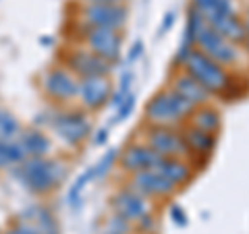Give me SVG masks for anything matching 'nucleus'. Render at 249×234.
<instances>
[{
  "label": "nucleus",
  "instance_id": "6ab92c4d",
  "mask_svg": "<svg viewBox=\"0 0 249 234\" xmlns=\"http://www.w3.org/2000/svg\"><path fill=\"white\" fill-rule=\"evenodd\" d=\"M191 6L206 19V23L216 17H224V15L235 13L232 0H191Z\"/></svg>",
  "mask_w": 249,
  "mask_h": 234
},
{
  "label": "nucleus",
  "instance_id": "aec40b11",
  "mask_svg": "<svg viewBox=\"0 0 249 234\" xmlns=\"http://www.w3.org/2000/svg\"><path fill=\"white\" fill-rule=\"evenodd\" d=\"M183 137L187 141V147H189V153L193 151V153H199V155H208L216 147L214 133H206V131L196 129V127H191Z\"/></svg>",
  "mask_w": 249,
  "mask_h": 234
},
{
  "label": "nucleus",
  "instance_id": "a878e982",
  "mask_svg": "<svg viewBox=\"0 0 249 234\" xmlns=\"http://www.w3.org/2000/svg\"><path fill=\"white\" fill-rule=\"evenodd\" d=\"M135 104H137L135 93H129V96L124 98L119 106H116V116H114V120H112V122H123V120H127L129 116L133 114V110H135Z\"/></svg>",
  "mask_w": 249,
  "mask_h": 234
},
{
  "label": "nucleus",
  "instance_id": "4468645a",
  "mask_svg": "<svg viewBox=\"0 0 249 234\" xmlns=\"http://www.w3.org/2000/svg\"><path fill=\"white\" fill-rule=\"evenodd\" d=\"M164 155L154 151L150 145H131L123 153V168L129 172H142V170H154Z\"/></svg>",
  "mask_w": 249,
  "mask_h": 234
},
{
  "label": "nucleus",
  "instance_id": "2eb2a0df",
  "mask_svg": "<svg viewBox=\"0 0 249 234\" xmlns=\"http://www.w3.org/2000/svg\"><path fill=\"white\" fill-rule=\"evenodd\" d=\"M178 96H181L185 102H189L193 108H199V106H206L208 100H210V93L201 83H197L189 73H181L175 77L173 81V87Z\"/></svg>",
  "mask_w": 249,
  "mask_h": 234
},
{
  "label": "nucleus",
  "instance_id": "9b49d317",
  "mask_svg": "<svg viewBox=\"0 0 249 234\" xmlns=\"http://www.w3.org/2000/svg\"><path fill=\"white\" fill-rule=\"evenodd\" d=\"M44 89L50 98L58 100V102H69V100H75L79 96V81L67 68H52L44 77Z\"/></svg>",
  "mask_w": 249,
  "mask_h": 234
},
{
  "label": "nucleus",
  "instance_id": "f03ea898",
  "mask_svg": "<svg viewBox=\"0 0 249 234\" xmlns=\"http://www.w3.org/2000/svg\"><path fill=\"white\" fill-rule=\"evenodd\" d=\"M196 110L189 102L178 96L175 89H164L147 102L145 106V118L156 127H170L185 120L187 116H191V112Z\"/></svg>",
  "mask_w": 249,
  "mask_h": 234
},
{
  "label": "nucleus",
  "instance_id": "7c9ffc66",
  "mask_svg": "<svg viewBox=\"0 0 249 234\" xmlns=\"http://www.w3.org/2000/svg\"><path fill=\"white\" fill-rule=\"evenodd\" d=\"M9 234H40L36 228H31V226H17L15 230H11Z\"/></svg>",
  "mask_w": 249,
  "mask_h": 234
},
{
  "label": "nucleus",
  "instance_id": "7ed1b4c3",
  "mask_svg": "<svg viewBox=\"0 0 249 234\" xmlns=\"http://www.w3.org/2000/svg\"><path fill=\"white\" fill-rule=\"evenodd\" d=\"M183 67L185 73H189L197 83L204 85L208 93H222L229 87V73L224 71V67L196 48L185 56Z\"/></svg>",
  "mask_w": 249,
  "mask_h": 234
},
{
  "label": "nucleus",
  "instance_id": "c85d7f7f",
  "mask_svg": "<svg viewBox=\"0 0 249 234\" xmlns=\"http://www.w3.org/2000/svg\"><path fill=\"white\" fill-rule=\"evenodd\" d=\"M143 54V42H135L133 46H131V50H129V54H127V60L129 62H135L139 56Z\"/></svg>",
  "mask_w": 249,
  "mask_h": 234
},
{
  "label": "nucleus",
  "instance_id": "a211bd4d",
  "mask_svg": "<svg viewBox=\"0 0 249 234\" xmlns=\"http://www.w3.org/2000/svg\"><path fill=\"white\" fill-rule=\"evenodd\" d=\"M154 170L162 172L170 183H175V184H183V183L189 181V176H191V168L187 166L181 158H162L160 164Z\"/></svg>",
  "mask_w": 249,
  "mask_h": 234
},
{
  "label": "nucleus",
  "instance_id": "c756f323",
  "mask_svg": "<svg viewBox=\"0 0 249 234\" xmlns=\"http://www.w3.org/2000/svg\"><path fill=\"white\" fill-rule=\"evenodd\" d=\"M108 137H110V129L104 127V129H100L96 135H93V143H96V145H104L108 141Z\"/></svg>",
  "mask_w": 249,
  "mask_h": 234
},
{
  "label": "nucleus",
  "instance_id": "0eeeda50",
  "mask_svg": "<svg viewBox=\"0 0 249 234\" xmlns=\"http://www.w3.org/2000/svg\"><path fill=\"white\" fill-rule=\"evenodd\" d=\"M52 129L56 137L69 145H79L91 135V124L79 112H65L56 114L52 120Z\"/></svg>",
  "mask_w": 249,
  "mask_h": 234
},
{
  "label": "nucleus",
  "instance_id": "39448f33",
  "mask_svg": "<svg viewBox=\"0 0 249 234\" xmlns=\"http://www.w3.org/2000/svg\"><path fill=\"white\" fill-rule=\"evenodd\" d=\"M127 9L123 4L110 2H88L81 17L88 27H106V29H121L127 23Z\"/></svg>",
  "mask_w": 249,
  "mask_h": 234
},
{
  "label": "nucleus",
  "instance_id": "1a4fd4ad",
  "mask_svg": "<svg viewBox=\"0 0 249 234\" xmlns=\"http://www.w3.org/2000/svg\"><path fill=\"white\" fill-rule=\"evenodd\" d=\"M77 98H81V104L88 110H100L112 98V83L106 75L85 77L79 81V96Z\"/></svg>",
  "mask_w": 249,
  "mask_h": 234
},
{
  "label": "nucleus",
  "instance_id": "cd10ccee",
  "mask_svg": "<svg viewBox=\"0 0 249 234\" xmlns=\"http://www.w3.org/2000/svg\"><path fill=\"white\" fill-rule=\"evenodd\" d=\"M170 217H173V222L178 224V226H185V224H187V217H185L183 209L178 207V205H173V207H170Z\"/></svg>",
  "mask_w": 249,
  "mask_h": 234
},
{
  "label": "nucleus",
  "instance_id": "dca6fc26",
  "mask_svg": "<svg viewBox=\"0 0 249 234\" xmlns=\"http://www.w3.org/2000/svg\"><path fill=\"white\" fill-rule=\"evenodd\" d=\"M208 25L216 29L224 40H229L232 44H243L245 42V23L237 13L224 15V17H216L212 21H208Z\"/></svg>",
  "mask_w": 249,
  "mask_h": 234
},
{
  "label": "nucleus",
  "instance_id": "473e14b6",
  "mask_svg": "<svg viewBox=\"0 0 249 234\" xmlns=\"http://www.w3.org/2000/svg\"><path fill=\"white\" fill-rule=\"evenodd\" d=\"M85 2H110V4H123V0H85Z\"/></svg>",
  "mask_w": 249,
  "mask_h": 234
},
{
  "label": "nucleus",
  "instance_id": "6e6552de",
  "mask_svg": "<svg viewBox=\"0 0 249 234\" xmlns=\"http://www.w3.org/2000/svg\"><path fill=\"white\" fill-rule=\"evenodd\" d=\"M147 145L160 155H164V158H185V155H189L185 137L168 127H156L147 135Z\"/></svg>",
  "mask_w": 249,
  "mask_h": 234
},
{
  "label": "nucleus",
  "instance_id": "412c9836",
  "mask_svg": "<svg viewBox=\"0 0 249 234\" xmlns=\"http://www.w3.org/2000/svg\"><path fill=\"white\" fill-rule=\"evenodd\" d=\"M27 160V153L23 151V147L19 141H2L0 139V168H13V166H19L21 162Z\"/></svg>",
  "mask_w": 249,
  "mask_h": 234
},
{
  "label": "nucleus",
  "instance_id": "f8f14e48",
  "mask_svg": "<svg viewBox=\"0 0 249 234\" xmlns=\"http://www.w3.org/2000/svg\"><path fill=\"white\" fill-rule=\"evenodd\" d=\"M131 189L142 193L143 197H164V195H170L177 189V184L170 183L158 170H142V172L133 174Z\"/></svg>",
  "mask_w": 249,
  "mask_h": 234
},
{
  "label": "nucleus",
  "instance_id": "423d86ee",
  "mask_svg": "<svg viewBox=\"0 0 249 234\" xmlns=\"http://www.w3.org/2000/svg\"><path fill=\"white\" fill-rule=\"evenodd\" d=\"M88 48L98 54L100 58L108 60L112 65L121 58L123 52V37L119 29H106V27H88V35H85Z\"/></svg>",
  "mask_w": 249,
  "mask_h": 234
},
{
  "label": "nucleus",
  "instance_id": "5701e85b",
  "mask_svg": "<svg viewBox=\"0 0 249 234\" xmlns=\"http://www.w3.org/2000/svg\"><path fill=\"white\" fill-rule=\"evenodd\" d=\"M93 178H96V176H93V168H88V170H85V172L71 184V189H69V197H67V199H69V205L77 207V205L81 203V193L85 191L88 183H91Z\"/></svg>",
  "mask_w": 249,
  "mask_h": 234
},
{
  "label": "nucleus",
  "instance_id": "bb28decb",
  "mask_svg": "<svg viewBox=\"0 0 249 234\" xmlns=\"http://www.w3.org/2000/svg\"><path fill=\"white\" fill-rule=\"evenodd\" d=\"M175 21H177V13L175 11H168L166 15H164V21H162V27H160V35H164L166 31L175 25Z\"/></svg>",
  "mask_w": 249,
  "mask_h": 234
},
{
  "label": "nucleus",
  "instance_id": "f3484780",
  "mask_svg": "<svg viewBox=\"0 0 249 234\" xmlns=\"http://www.w3.org/2000/svg\"><path fill=\"white\" fill-rule=\"evenodd\" d=\"M19 143L23 147V151L27 153V158H44L50 151V139L46 137V133L37 129L19 133Z\"/></svg>",
  "mask_w": 249,
  "mask_h": 234
},
{
  "label": "nucleus",
  "instance_id": "20e7f679",
  "mask_svg": "<svg viewBox=\"0 0 249 234\" xmlns=\"http://www.w3.org/2000/svg\"><path fill=\"white\" fill-rule=\"evenodd\" d=\"M196 46H197L199 52H204L206 56L216 60L218 65H222V67L235 65V62L239 60L237 44L224 40V37L218 33L216 29H212V27L208 25V23L199 29V33L196 37Z\"/></svg>",
  "mask_w": 249,
  "mask_h": 234
},
{
  "label": "nucleus",
  "instance_id": "ddd939ff",
  "mask_svg": "<svg viewBox=\"0 0 249 234\" xmlns=\"http://www.w3.org/2000/svg\"><path fill=\"white\" fill-rule=\"evenodd\" d=\"M69 67L73 68L75 75H79L81 79L85 77H98V75H108L110 73V62L100 58L98 54H93L89 48L88 50H77L69 58Z\"/></svg>",
  "mask_w": 249,
  "mask_h": 234
},
{
  "label": "nucleus",
  "instance_id": "f257e3e1",
  "mask_svg": "<svg viewBox=\"0 0 249 234\" xmlns=\"http://www.w3.org/2000/svg\"><path fill=\"white\" fill-rule=\"evenodd\" d=\"M19 178L23 186L34 193H48L56 189L65 178V168L60 164L44 158H27L19 164Z\"/></svg>",
  "mask_w": 249,
  "mask_h": 234
},
{
  "label": "nucleus",
  "instance_id": "9d476101",
  "mask_svg": "<svg viewBox=\"0 0 249 234\" xmlns=\"http://www.w3.org/2000/svg\"><path fill=\"white\" fill-rule=\"evenodd\" d=\"M114 212L121 217H124L127 222H147L150 220V203L142 193H137L135 189L121 191L114 195L112 199Z\"/></svg>",
  "mask_w": 249,
  "mask_h": 234
},
{
  "label": "nucleus",
  "instance_id": "2f4dec72",
  "mask_svg": "<svg viewBox=\"0 0 249 234\" xmlns=\"http://www.w3.org/2000/svg\"><path fill=\"white\" fill-rule=\"evenodd\" d=\"M243 23H245V44H247V48H249V11L245 13Z\"/></svg>",
  "mask_w": 249,
  "mask_h": 234
},
{
  "label": "nucleus",
  "instance_id": "4be33fe9",
  "mask_svg": "<svg viewBox=\"0 0 249 234\" xmlns=\"http://www.w3.org/2000/svg\"><path fill=\"white\" fill-rule=\"evenodd\" d=\"M191 120H193V127L196 129H201L206 133H214L220 129V116H218L216 110H212V108L208 106H199L196 108V110L191 112Z\"/></svg>",
  "mask_w": 249,
  "mask_h": 234
},
{
  "label": "nucleus",
  "instance_id": "393cba45",
  "mask_svg": "<svg viewBox=\"0 0 249 234\" xmlns=\"http://www.w3.org/2000/svg\"><path fill=\"white\" fill-rule=\"evenodd\" d=\"M116 158H119V150H116V147H110V150H108V151L102 155V158L96 162V166H91V168H93V176H96V178L104 176L108 170L112 168V164H114Z\"/></svg>",
  "mask_w": 249,
  "mask_h": 234
},
{
  "label": "nucleus",
  "instance_id": "b1692460",
  "mask_svg": "<svg viewBox=\"0 0 249 234\" xmlns=\"http://www.w3.org/2000/svg\"><path fill=\"white\" fill-rule=\"evenodd\" d=\"M17 135H19V120L11 112L0 110V139L2 141H11Z\"/></svg>",
  "mask_w": 249,
  "mask_h": 234
}]
</instances>
